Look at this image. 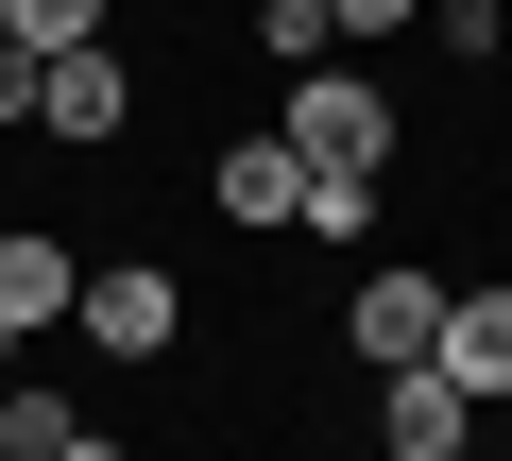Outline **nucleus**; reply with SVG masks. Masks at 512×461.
Here are the masks:
<instances>
[{
	"mask_svg": "<svg viewBox=\"0 0 512 461\" xmlns=\"http://www.w3.org/2000/svg\"><path fill=\"white\" fill-rule=\"evenodd\" d=\"M274 137H291L308 171H342V188H376V171H393V86L325 52V69H291V120H274Z\"/></svg>",
	"mask_w": 512,
	"mask_h": 461,
	"instance_id": "nucleus-1",
	"label": "nucleus"
},
{
	"mask_svg": "<svg viewBox=\"0 0 512 461\" xmlns=\"http://www.w3.org/2000/svg\"><path fill=\"white\" fill-rule=\"evenodd\" d=\"M35 120H52L69 154H120V137H137V69H120V35H86V52L35 69Z\"/></svg>",
	"mask_w": 512,
	"mask_h": 461,
	"instance_id": "nucleus-2",
	"label": "nucleus"
},
{
	"mask_svg": "<svg viewBox=\"0 0 512 461\" xmlns=\"http://www.w3.org/2000/svg\"><path fill=\"white\" fill-rule=\"evenodd\" d=\"M69 325H86L103 359H171V342H188V291H171L154 257H103V274L69 291Z\"/></svg>",
	"mask_w": 512,
	"mask_h": 461,
	"instance_id": "nucleus-3",
	"label": "nucleus"
},
{
	"mask_svg": "<svg viewBox=\"0 0 512 461\" xmlns=\"http://www.w3.org/2000/svg\"><path fill=\"white\" fill-rule=\"evenodd\" d=\"M376 461H478V393L444 359H393L376 376Z\"/></svg>",
	"mask_w": 512,
	"mask_h": 461,
	"instance_id": "nucleus-4",
	"label": "nucleus"
},
{
	"mask_svg": "<svg viewBox=\"0 0 512 461\" xmlns=\"http://www.w3.org/2000/svg\"><path fill=\"white\" fill-rule=\"evenodd\" d=\"M342 342H359L376 376H393V359H427V342H444V274H410V257H376V274H359V308H342Z\"/></svg>",
	"mask_w": 512,
	"mask_h": 461,
	"instance_id": "nucleus-5",
	"label": "nucleus"
},
{
	"mask_svg": "<svg viewBox=\"0 0 512 461\" xmlns=\"http://www.w3.org/2000/svg\"><path fill=\"white\" fill-rule=\"evenodd\" d=\"M69 291H86V257L52 240V222H0V342H35V325H69Z\"/></svg>",
	"mask_w": 512,
	"mask_h": 461,
	"instance_id": "nucleus-6",
	"label": "nucleus"
},
{
	"mask_svg": "<svg viewBox=\"0 0 512 461\" xmlns=\"http://www.w3.org/2000/svg\"><path fill=\"white\" fill-rule=\"evenodd\" d=\"M205 188H222V222H239V240H291V222H308V154H291V137H239Z\"/></svg>",
	"mask_w": 512,
	"mask_h": 461,
	"instance_id": "nucleus-7",
	"label": "nucleus"
},
{
	"mask_svg": "<svg viewBox=\"0 0 512 461\" xmlns=\"http://www.w3.org/2000/svg\"><path fill=\"white\" fill-rule=\"evenodd\" d=\"M0 461H137L120 427H86L52 376H0Z\"/></svg>",
	"mask_w": 512,
	"mask_h": 461,
	"instance_id": "nucleus-8",
	"label": "nucleus"
},
{
	"mask_svg": "<svg viewBox=\"0 0 512 461\" xmlns=\"http://www.w3.org/2000/svg\"><path fill=\"white\" fill-rule=\"evenodd\" d=\"M427 359H444L478 410H512V274H495V291H444V342H427Z\"/></svg>",
	"mask_w": 512,
	"mask_h": 461,
	"instance_id": "nucleus-9",
	"label": "nucleus"
},
{
	"mask_svg": "<svg viewBox=\"0 0 512 461\" xmlns=\"http://www.w3.org/2000/svg\"><path fill=\"white\" fill-rule=\"evenodd\" d=\"M256 52H274V69H325L342 18H325V0H256Z\"/></svg>",
	"mask_w": 512,
	"mask_h": 461,
	"instance_id": "nucleus-10",
	"label": "nucleus"
},
{
	"mask_svg": "<svg viewBox=\"0 0 512 461\" xmlns=\"http://www.w3.org/2000/svg\"><path fill=\"white\" fill-rule=\"evenodd\" d=\"M410 35H444V69H495V52H512V18H495V0H427Z\"/></svg>",
	"mask_w": 512,
	"mask_h": 461,
	"instance_id": "nucleus-11",
	"label": "nucleus"
},
{
	"mask_svg": "<svg viewBox=\"0 0 512 461\" xmlns=\"http://www.w3.org/2000/svg\"><path fill=\"white\" fill-rule=\"evenodd\" d=\"M0 35H18V52H86V35H103V0H0Z\"/></svg>",
	"mask_w": 512,
	"mask_h": 461,
	"instance_id": "nucleus-12",
	"label": "nucleus"
},
{
	"mask_svg": "<svg viewBox=\"0 0 512 461\" xmlns=\"http://www.w3.org/2000/svg\"><path fill=\"white\" fill-rule=\"evenodd\" d=\"M35 69H52V52H18V35H0V137L35 120Z\"/></svg>",
	"mask_w": 512,
	"mask_h": 461,
	"instance_id": "nucleus-13",
	"label": "nucleus"
},
{
	"mask_svg": "<svg viewBox=\"0 0 512 461\" xmlns=\"http://www.w3.org/2000/svg\"><path fill=\"white\" fill-rule=\"evenodd\" d=\"M325 18H342V35H410L427 0H325Z\"/></svg>",
	"mask_w": 512,
	"mask_h": 461,
	"instance_id": "nucleus-14",
	"label": "nucleus"
},
{
	"mask_svg": "<svg viewBox=\"0 0 512 461\" xmlns=\"http://www.w3.org/2000/svg\"><path fill=\"white\" fill-rule=\"evenodd\" d=\"M478 461H512V427H478Z\"/></svg>",
	"mask_w": 512,
	"mask_h": 461,
	"instance_id": "nucleus-15",
	"label": "nucleus"
},
{
	"mask_svg": "<svg viewBox=\"0 0 512 461\" xmlns=\"http://www.w3.org/2000/svg\"><path fill=\"white\" fill-rule=\"evenodd\" d=\"M103 18H120V0H103Z\"/></svg>",
	"mask_w": 512,
	"mask_h": 461,
	"instance_id": "nucleus-16",
	"label": "nucleus"
}]
</instances>
